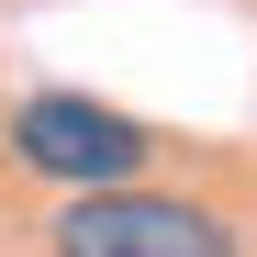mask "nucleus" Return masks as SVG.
Returning <instances> with one entry per match:
<instances>
[{"label":"nucleus","mask_w":257,"mask_h":257,"mask_svg":"<svg viewBox=\"0 0 257 257\" xmlns=\"http://www.w3.org/2000/svg\"><path fill=\"white\" fill-rule=\"evenodd\" d=\"M56 257H246L224 212H201L179 190H146V179H123V190H67L56 212Z\"/></svg>","instance_id":"obj_2"},{"label":"nucleus","mask_w":257,"mask_h":257,"mask_svg":"<svg viewBox=\"0 0 257 257\" xmlns=\"http://www.w3.org/2000/svg\"><path fill=\"white\" fill-rule=\"evenodd\" d=\"M12 157L56 190H123V179H146L157 135L90 90H34V101H12Z\"/></svg>","instance_id":"obj_1"}]
</instances>
